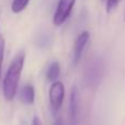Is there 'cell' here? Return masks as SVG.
<instances>
[{
	"label": "cell",
	"mask_w": 125,
	"mask_h": 125,
	"mask_svg": "<svg viewBox=\"0 0 125 125\" xmlns=\"http://www.w3.org/2000/svg\"><path fill=\"white\" fill-rule=\"evenodd\" d=\"M24 62H25V53L22 51L15 55L7 69V73L2 81V92L7 101H12L17 95Z\"/></svg>",
	"instance_id": "1"
},
{
	"label": "cell",
	"mask_w": 125,
	"mask_h": 125,
	"mask_svg": "<svg viewBox=\"0 0 125 125\" xmlns=\"http://www.w3.org/2000/svg\"><path fill=\"white\" fill-rule=\"evenodd\" d=\"M75 3L76 0H59L53 17V23L56 26L62 25L70 17Z\"/></svg>",
	"instance_id": "2"
},
{
	"label": "cell",
	"mask_w": 125,
	"mask_h": 125,
	"mask_svg": "<svg viewBox=\"0 0 125 125\" xmlns=\"http://www.w3.org/2000/svg\"><path fill=\"white\" fill-rule=\"evenodd\" d=\"M48 98H50V104L53 112L56 113L62 105L65 98V87L62 82L58 81V80L52 82L50 92H48Z\"/></svg>",
	"instance_id": "3"
},
{
	"label": "cell",
	"mask_w": 125,
	"mask_h": 125,
	"mask_svg": "<svg viewBox=\"0 0 125 125\" xmlns=\"http://www.w3.org/2000/svg\"><path fill=\"white\" fill-rule=\"evenodd\" d=\"M90 40V34L88 31H83L77 36L73 44V65H77L80 62L82 57V54L84 52L87 44Z\"/></svg>",
	"instance_id": "4"
},
{
	"label": "cell",
	"mask_w": 125,
	"mask_h": 125,
	"mask_svg": "<svg viewBox=\"0 0 125 125\" xmlns=\"http://www.w3.org/2000/svg\"><path fill=\"white\" fill-rule=\"evenodd\" d=\"M78 105H79V93L77 87H73L69 99V113L73 121H76L78 114Z\"/></svg>",
	"instance_id": "5"
},
{
	"label": "cell",
	"mask_w": 125,
	"mask_h": 125,
	"mask_svg": "<svg viewBox=\"0 0 125 125\" xmlns=\"http://www.w3.org/2000/svg\"><path fill=\"white\" fill-rule=\"evenodd\" d=\"M21 101L25 104H33L35 100V89L31 83H26L22 87L21 93H20Z\"/></svg>",
	"instance_id": "6"
},
{
	"label": "cell",
	"mask_w": 125,
	"mask_h": 125,
	"mask_svg": "<svg viewBox=\"0 0 125 125\" xmlns=\"http://www.w3.org/2000/svg\"><path fill=\"white\" fill-rule=\"evenodd\" d=\"M61 73V66H59L58 62H51V65L48 66L47 70H46V78L48 81L54 82L57 80V78L59 77Z\"/></svg>",
	"instance_id": "7"
},
{
	"label": "cell",
	"mask_w": 125,
	"mask_h": 125,
	"mask_svg": "<svg viewBox=\"0 0 125 125\" xmlns=\"http://www.w3.org/2000/svg\"><path fill=\"white\" fill-rule=\"evenodd\" d=\"M30 0H12L11 3V10L13 13H20L25 10Z\"/></svg>",
	"instance_id": "8"
},
{
	"label": "cell",
	"mask_w": 125,
	"mask_h": 125,
	"mask_svg": "<svg viewBox=\"0 0 125 125\" xmlns=\"http://www.w3.org/2000/svg\"><path fill=\"white\" fill-rule=\"evenodd\" d=\"M4 46L6 42L2 35H0V81H1V73H2V64H3V55H4Z\"/></svg>",
	"instance_id": "9"
},
{
	"label": "cell",
	"mask_w": 125,
	"mask_h": 125,
	"mask_svg": "<svg viewBox=\"0 0 125 125\" xmlns=\"http://www.w3.org/2000/svg\"><path fill=\"white\" fill-rule=\"evenodd\" d=\"M120 1L121 0H108L106 1V12L108 13H111L116 9V7L119 6Z\"/></svg>",
	"instance_id": "10"
},
{
	"label": "cell",
	"mask_w": 125,
	"mask_h": 125,
	"mask_svg": "<svg viewBox=\"0 0 125 125\" xmlns=\"http://www.w3.org/2000/svg\"><path fill=\"white\" fill-rule=\"evenodd\" d=\"M31 125H43V123H42L41 119H40L39 116H34L32 120V124Z\"/></svg>",
	"instance_id": "11"
},
{
	"label": "cell",
	"mask_w": 125,
	"mask_h": 125,
	"mask_svg": "<svg viewBox=\"0 0 125 125\" xmlns=\"http://www.w3.org/2000/svg\"><path fill=\"white\" fill-rule=\"evenodd\" d=\"M54 125H65V124H64V121H62V117H58V119H56V121L54 122Z\"/></svg>",
	"instance_id": "12"
},
{
	"label": "cell",
	"mask_w": 125,
	"mask_h": 125,
	"mask_svg": "<svg viewBox=\"0 0 125 125\" xmlns=\"http://www.w3.org/2000/svg\"><path fill=\"white\" fill-rule=\"evenodd\" d=\"M124 22H125V12H124Z\"/></svg>",
	"instance_id": "13"
}]
</instances>
